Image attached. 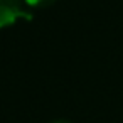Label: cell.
<instances>
[{
  "label": "cell",
  "instance_id": "cell-3",
  "mask_svg": "<svg viewBox=\"0 0 123 123\" xmlns=\"http://www.w3.org/2000/svg\"><path fill=\"white\" fill-rule=\"evenodd\" d=\"M51 123H71L69 120H56V121H51Z\"/></svg>",
  "mask_w": 123,
  "mask_h": 123
},
{
  "label": "cell",
  "instance_id": "cell-1",
  "mask_svg": "<svg viewBox=\"0 0 123 123\" xmlns=\"http://www.w3.org/2000/svg\"><path fill=\"white\" fill-rule=\"evenodd\" d=\"M32 14L25 9L24 0H0V29L10 27L19 20H31Z\"/></svg>",
  "mask_w": 123,
  "mask_h": 123
},
{
  "label": "cell",
  "instance_id": "cell-2",
  "mask_svg": "<svg viewBox=\"0 0 123 123\" xmlns=\"http://www.w3.org/2000/svg\"><path fill=\"white\" fill-rule=\"evenodd\" d=\"M54 2L56 0H24V4L32 9H46V7L52 5Z\"/></svg>",
  "mask_w": 123,
  "mask_h": 123
}]
</instances>
